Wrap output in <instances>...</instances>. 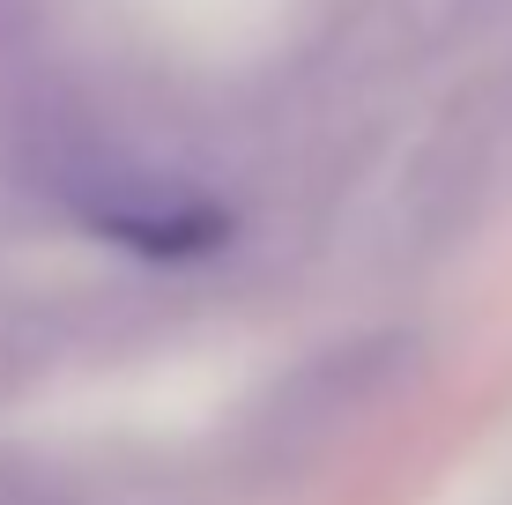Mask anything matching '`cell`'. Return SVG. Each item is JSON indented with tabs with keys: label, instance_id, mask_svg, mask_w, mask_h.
I'll return each mask as SVG.
<instances>
[{
	"label": "cell",
	"instance_id": "1",
	"mask_svg": "<svg viewBox=\"0 0 512 505\" xmlns=\"http://www.w3.org/2000/svg\"><path fill=\"white\" fill-rule=\"evenodd\" d=\"M409 342L401 335H364V342H342V350L312 357L290 387H275L268 402V446H320L349 416H364L372 402L394 394V379H409Z\"/></svg>",
	"mask_w": 512,
	"mask_h": 505
},
{
	"label": "cell",
	"instance_id": "2",
	"mask_svg": "<svg viewBox=\"0 0 512 505\" xmlns=\"http://www.w3.org/2000/svg\"><path fill=\"white\" fill-rule=\"evenodd\" d=\"M90 208H97L104 231H119L127 246L156 253V260H186V253L216 246V231H223V216L208 201L171 194V186H112V194H97Z\"/></svg>",
	"mask_w": 512,
	"mask_h": 505
}]
</instances>
